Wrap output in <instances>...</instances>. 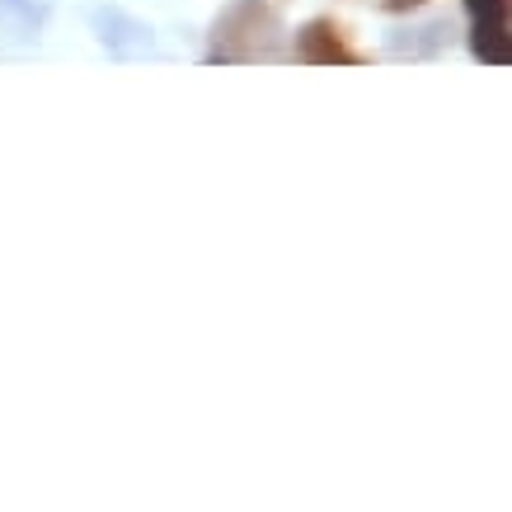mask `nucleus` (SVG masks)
<instances>
[{"mask_svg": "<svg viewBox=\"0 0 512 512\" xmlns=\"http://www.w3.org/2000/svg\"><path fill=\"white\" fill-rule=\"evenodd\" d=\"M296 57L311 66H334V62H353V52L339 43V29L325 24V19H315L306 29L296 33Z\"/></svg>", "mask_w": 512, "mask_h": 512, "instance_id": "obj_1", "label": "nucleus"}, {"mask_svg": "<svg viewBox=\"0 0 512 512\" xmlns=\"http://www.w3.org/2000/svg\"><path fill=\"white\" fill-rule=\"evenodd\" d=\"M470 52H475L484 66H508V29H503V24H475Z\"/></svg>", "mask_w": 512, "mask_h": 512, "instance_id": "obj_2", "label": "nucleus"}, {"mask_svg": "<svg viewBox=\"0 0 512 512\" xmlns=\"http://www.w3.org/2000/svg\"><path fill=\"white\" fill-rule=\"evenodd\" d=\"M466 10L475 24H503V10H508V0H466Z\"/></svg>", "mask_w": 512, "mask_h": 512, "instance_id": "obj_3", "label": "nucleus"}, {"mask_svg": "<svg viewBox=\"0 0 512 512\" xmlns=\"http://www.w3.org/2000/svg\"><path fill=\"white\" fill-rule=\"evenodd\" d=\"M386 5H390V10H419L423 0H386Z\"/></svg>", "mask_w": 512, "mask_h": 512, "instance_id": "obj_4", "label": "nucleus"}]
</instances>
